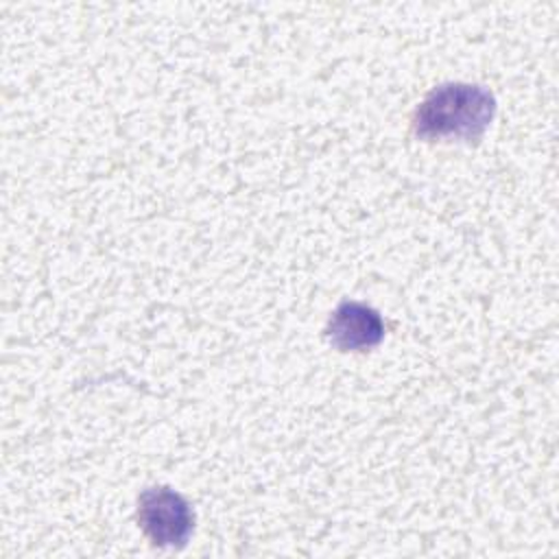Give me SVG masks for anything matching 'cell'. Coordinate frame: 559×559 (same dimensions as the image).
Segmentation results:
<instances>
[{"label": "cell", "instance_id": "1", "mask_svg": "<svg viewBox=\"0 0 559 559\" xmlns=\"http://www.w3.org/2000/svg\"><path fill=\"white\" fill-rule=\"evenodd\" d=\"M496 111L489 90L469 83H443L417 107L413 127L419 138L476 140L485 133Z\"/></svg>", "mask_w": 559, "mask_h": 559}, {"label": "cell", "instance_id": "2", "mask_svg": "<svg viewBox=\"0 0 559 559\" xmlns=\"http://www.w3.org/2000/svg\"><path fill=\"white\" fill-rule=\"evenodd\" d=\"M138 522L157 546H183L192 533L190 504L168 487L144 489L138 498Z\"/></svg>", "mask_w": 559, "mask_h": 559}, {"label": "cell", "instance_id": "3", "mask_svg": "<svg viewBox=\"0 0 559 559\" xmlns=\"http://www.w3.org/2000/svg\"><path fill=\"white\" fill-rule=\"evenodd\" d=\"M384 336L382 317L358 301L341 304L328 323V341L341 352H362L376 347Z\"/></svg>", "mask_w": 559, "mask_h": 559}]
</instances>
